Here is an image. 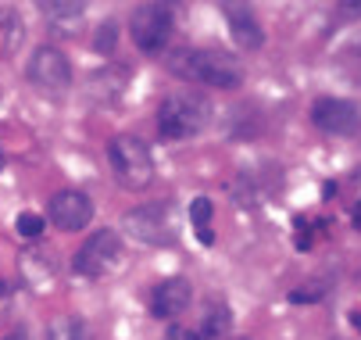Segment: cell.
I'll return each instance as SVG.
<instances>
[{
  "mask_svg": "<svg viewBox=\"0 0 361 340\" xmlns=\"http://www.w3.org/2000/svg\"><path fill=\"white\" fill-rule=\"evenodd\" d=\"M172 72L183 79H197L219 90H236L243 83V65L229 54V51H212V47H200V51H183L172 58Z\"/></svg>",
  "mask_w": 361,
  "mask_h": 340,
  "instance_id": "1",
  "label": "cell"
},
{
  "mask_svg": "<svg viewBox=\"0 0 361 340\" xmlns=\"http://www.w3.org/2000/svg\"><path fill=\"white\" fill-rule=\"evenodd\" d=\"M212 119V104L193 90H176L158 104V129L169 140H190Z\"/></svg>",
  "mask_w": 361,
  "mask_h": 340,
  "instance_id": "2",
  "label": "cell"
},
{
  "mask_svg": "<svg viewBox=\"0 0 361 340\" xmlns=\"http://www.w3.org/2000/svg\"><path fill=\"white\" fill-rule=\"evenodd\" d=\"M108 158H111V169H115V176H118L122 186H129V190L150 186V179H154V158H150L143 140H136L129 133L115 136L108 143Z\"/></svg>",
  "mask_w": 361,
  "mask_h": 340,
  "instance_id": "3",
  "label": "cell"
},
{
  "mask_svg": "<svg viewBox=\"0 0 361 340\" xmlns=\"http://www.w3.org/2000/svg\"><path fill=\"white\" fill-rule=\"evenodd\" d=\"M122 226H126V233L133 240H140V244H154V248L176 244V236H179V226L172 219V205H140V208L126 212Z\"/></svg>",
  "mask_w": 361,
  "mask_h": 340,
  "instance_id": "4",
  "label": "cell"
},
{
  "mask_svg": "<svg viewBox=\"0 0 361 340\" xmlns=\"http://www.w3.org/2000/svg\"><path fill=\"white\" fill-rule=\"evenodd\" d=\"M122 262V240L111 229H97L93 236H86V244L75 251V272L86 279H100L108 276L115 265Z\"/></svg>",
  "mask_w": 361,
  "mask_h": 340,
  "instance_id": "5",
  "label": "cell"
},
{
  "mask_svg": "<svg viewBox=\"0 0 361 340\" xmlns=\"http://www.w3.org/2000/svg\"><path fill=\"white\" fill-rule=\"evenodd\" d=\"M129 32L143 54H158L172 36V11L161 4H140L129 18Z\"/></svg>",
  "mask_w": 361,
  "mask_h": 340,
  "instance_id": "6",
  "label": "cell"
},
{
  "mask_svg": "<svg viewBox=\"0 0 361 340\" xmlns=\"http://www.w3.org/2000/svg\"><path fill=\"white\" fill-rule=\"evenodd\" d=\"M29 83L43 93H65L72 86V65L58 47H39L29 58Z\"/></svg>",
  "mask_w": 361,
  "mask_h": 340,
  "instance_id": "7",
  "label": "cell"
},
{
  "mask_svg": "<svg viewBox=\"0 0 361 340\" xmlns=\"http://www.w3.org/2000/svg\"><path fill=\"white\" fill-rule=\"evenodd\" d=\"M47 219L54 222L61 233H79L90 226L93 219V201L86 198L82 190H61L50 198V208H47Z\"/></svg>",
  "mask_w": 361,
  "mask_h": 340,
  "instance_id": "8",
  "label": "cell"
},
{
  "mask_svg": "<svg viewBox=\"0 0 361 340\" xmlns=\"http://www.w3.org/2000/svg\"><path fill=\"white\" fill-rule=\"evenodd\" d=\"M312 122L329 136H350L361 126V115H357L354 101H343V97H319L315 108H312Z\"/></svg>",
  "mask_w": 361,
  "mask_h": 340,
  "instance_id": "9",
  "label": "cell"
},
{
  "mask_svg": "<svg viewBox=\"0 0 361 340\" xmlns=\"http://www.w3.org/2000/svg\"><path fill=\"white\" fill-rule=\"evenodd\" d=\"M190 301H193L190 279L169 276V279H161L158 286H154V294H150V312L158 315V319H176V315H183V312L190 308Z\"/></svg>",
  "mask_w": 361,
  "mask_h": 340,
  "instance_id": "10",
  "label": "cell"
},
{
  "mask_svg": "<svg viewBox=\"0 0 361 340\" xmlns=\"http://www.w3.org/2000/svg\"><path fill=\"white\" fill-rule=\"evenodd\" d=\"M43 18H47V29L61 36V40H72L82 32V18H86V8L75 4V0H54V4H43L39 8Z\"/></svg>",
  "mask_w": 361,
  "mask_h": 340,
  "instance_id": "11",
  "label": "cell"
},
{
  "mask_svg": "<svg viewBox=\"0 0 361 340\" xmlns=\"http://www.w3.org/2000/svg\"><path fill=\"white\" fill-rule=\"evenodd\" d=\"M126 86H129V68H122V65H108L86 79V93L97 104H115L126 93Z\"/></svg>",
  "mask_w": 361,
  "mask_h": 340,
  "instance_id": "12",
  "label": "cell"
},
{
  "mask_svg": "<svg viewBox=\"0 0 361 340\" xmlns=\"http://www.w3.org/2000/svg\"><path fill=\"white\" fill-rule=\"evenodd\" d=\"M226 18H229V36L240 51H257V47L265 43V32L262 25L254 22V15L240 4H226Z\"/></svg>",
  "mask_w": 361,
  "mask_h": 340,
  "instance_id": "13",
  "label": "cell"
},
{
  "mask_svg": "<svg viewBox=\"0 0 361 340\" xmlns=\"http://www.w3.org/2000/svg\"><path fill=\"white\" fill-rule=\"evenodd\" d=\"M47 340H93L90 336V326L75 315H61L47 326Z\"/></svg>",
  "mask_w": 361,
  "mask_h": 340,
  "instance_id": "14",
  "label": "cell"
},
{
  "mask_svg": "<svg viewBox=\"0 0 361 340\" xmlns=\"http://www.w3.org/2000/svg\"><path fill=\"white\" fill-rule=\"evenodd\" d=\"M233 329V315H229V305L222 301H215L212 308H208V319H204V336H222V333H229Z\"/></svg>",
  "mask_w": 361,
  "mask_h": 340,
  "instance_id": "15",
  "label": "cell"
},
{
  "mask_svg": "<svg viewBox=\"0 0 361 340\" xmlns=\"http://www.w3.org/2000/svg\"><path fill=\"white\" fill-rule=\"evenodd\" d=\"M115 40H118V25H115V22H104V25L97 29L93 51H97V54H111V51H115Z\"/></svg>",
  "mask_w": 361,
  "mask_h": 340,
  "instance_id": "16",
  "label": "cell"
},
{
  "mask_svg": "<svg viewBox=\"0 0 361 340\" xmlns=\"http://www.w3.org/2000/svg\"><path fill=\"white\" fill-rule=\"evenodd\" d=\"M212 215H215V205L208 201V198H197L193 205H190V219H193V226L204 233L208 229V222H212Z\"/></svg>",
  "mask_w": 361,
  "mask_h": 340,
  "instance_id": "17",
  "label": "cell"
},
{
  "mask_svg": "<svg viewBox=\"0 0 361 340\" xmlns=\"http://www.w3.org/2000/svg\"><path fill=\"white\" fill-rule=\"evenodd\" d=\"M15 229H18V236H39V233H43V215L22 212V215L15 219Z\"/></svg>",
  "mask_w": 361,
  "mask_h": 340,
  "instance_id": "18",
  "label": "cell"
},
{
  "mask_svg": "<svg viewBox=\"0 0 361 340\" xmlns=\"http://www.w3.org/2000/svg\"><path fill=\"white\" fill-rule=\"evenodd\" d=\"M322 294H326V283H319V286H300V290H293V294H290V301H293V305H304V301L312 305V301H319Z\"/></svg>",
  "mask_w": 361,
  "mask_h": 340,
  "instance_id": "19",
  "label": "cell"
},
{
  "mask_svg": "<svg viewBox=\"0 0 361 340\" xmlns=\"http://www.w3.org/2000/svg\"><path fill=\"white\" fill-rule=\"evenodd\" d=\"M8 308H11V286H8L4 279H0V319L8 315Z\"/></svg>",
  "mask_w": 361,
  "mask_h": 340,
  "instance_id": "20",
  "label": "cell"
},
{
  "mask_svg": "<svg viewBox=\"0 0 361 340\" xmlns=\"http://www.w3.org/2000/svg\"><path fill=\"white\" fill-rule=\"evenodd\" d=\"M350 326L361 333V308H354V312H350Z\"/></svg>",
  "mask_w": 361,
  "mask_h": 340,
  "instance_id": "21",
  "label": "cell"
},
{
  "mask_svg": "<svg viewBox=\"0 0 361 340\" xmlns=\"http://www.w3.org/2000/svg\"><path fill=\"white\" fill-rule=\"evenodd\" d=\"M4 340H29V333H25V329H15V333H8Z\"/></svg>",
  "mask_w": 361,
  "mask_h": 340,
  "instance_id": "22",
  "label": "cell"
},
{
  "mask_svg": "<svg viewBox=\"0 0 361 340\" xmlns=\"http://www.w3.org/2000/svg\"><path fill=\"white\" fill-rule=\"evenodd\" d=\"M183 340H208V336H204V333H186Z\"/></svg>",
  "mask_w": 361,
  "mask_h": 340,
  "instance_id": "23",
  "label": "cell"
},
{
  "mask_svg": "<svg viewBox=\"0 0 361 340\" xmlns=\"http://www.w3.org/2000/svg\"><path fill=\"white\" fill-rule=\"evenodd\" d=\"M354 226H357V229H361V205H357V208H354Z\"/></svg>",
  "mask_w": 361,
  "mask_h": 340,
  "instance_id": "24",
  "label": "cell"
},
{
  "mask_svg": "<svg viewBox=\"0 0 361 340\" xmlns=\"http://www.w3.org/2000/svg\"><path fill=\"white\" fill-rule=\"evenodd\" d=\"M0 172H4V151H0Z\"/></svg>",
  "mask_w": 361,
  "mask_h": 340,
  "instance_id": "25",
  "label": "cell"
}]
</instances>
